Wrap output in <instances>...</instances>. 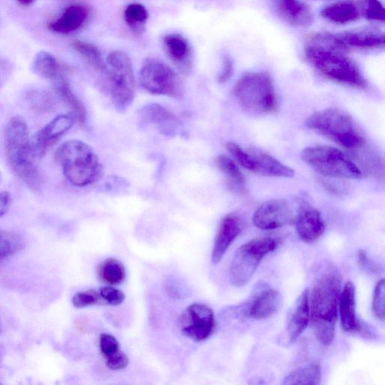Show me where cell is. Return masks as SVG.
<instances>
[{
  "label": "cell",
  "instance_id": "cell-1",
  "mask_svg": "<svg viewBox=\"0 0 385 385\" xmlns=\"http://www.w3.org/2000/svg\"><path fill=\"white\" fill-rule=\"evenodd\" d=\"M349 52L335 34L314 33L306 41V58L316 70L337 83L364 89L368 82Z\"/></svg>",
  "mask_w": 385,
  "mask_h": 385
},
{
  "label": "cell",
  "instance_id": "cell-2",
  "mask_svg": "<svg viewBox=\"0 0 385 385\" xmlns=\"http://www.w3.org/2000/svg\"><path fill=\"white\" fill-rule=\"evenodd\" d=\"M342 279L336 270H328L315 282L309 302L310 323L314 335L324 346L335 337Z\"/></svg>",
  "mask_w": 385,
  "mask_h": 385
},
{
  "label": "cell",
  "instance_id": "cell-3",
  "mask_svg": "<svg viewBox=\"0 0 385 385\" xmlns=\"http://www.w3.org/2000/svg\"><path fill=\"white\" fill-rule=\"evenodd\" d=\"M4 141L8 161L15 173L31 189L41 188V175L34 159L29 127L21 116L12 117L5 130Z\"/></svg>",
  "mask_w": 385,
  "mask_h": 385
},
{
  "label": "cell",
  "instance_id": "cell-4",
  "mask_svg": "<svg viewBox=\"0 0 385 385\" xmlns=\"http://www.w3.org/2000/svg\"><path fill=\"white\" fill-rule=\"evenodd\" d=\"M67 181L76 187H86L98 182L103 168L92 148L80 140L63 143L55 153Z\"/></svg>",
  "mask_w": 385,
  "mask_h": 385
},
{
  "label": "cell",
  "instance_id": "cell-5",
  "mask_svg": "<svg viewBox=\"0 0 385 385\" xmlns=\"http://www.w3.org/2000/svg\"><path fill=\"white\" fill-rule=\"evenodd\" d=\"M245 112L252 115H265L277 109L276 91L270 75L265 72L242 76L233 90Z\"/></svg>",
  "mask_w": 385,
  "mask_h": 385
},
{
  "label": "cell",
  "instance_id": "cell-6",
  "mask_svg": "<svg viewBox=\"0 0 385 385\" xmlns=\"http://www.w3.org/2000/svg\"><path fill=\"white\" fill-rule=\"evenodd\" d=\"M306 126L348 149L359 148L364 143L353 118L340 109L328 108L316 113L307 119Z\"/></svg>",
  "mask_w": 385,
  "mask_h": 385
},
{
  "label": "cell",
  "instance_id": "cell-7",
  "mask_svg": "<svg viewBox=\"0 0 385 385\" xmlns=\"http://www.w3.org/2000/svg\"><path fill=\"white\" fill-rule=\"evenodd\" d=\"M106 74L113 101L119 111H125L135 96V78L128 54L116 50L110 53L106 61Z\"/></svg>",
  "mask_w": 385,
  "mask_h": 385
},
{
  "label": "cell",
  "instance_id": "cell-8",
  "mask_svg": "<svg viewBox=\"0 0 385 385\" xmlns=\"http://www.w3.org/2000/svg\"><path fill=\"white\" fill-rule=\"evenodd\" d=\"M282 242V239L277 237H263L252 240L240 246L230 265L231 284L240 287L249 283L261 260L276 250Z\"/></svg>",
  "mask_w": 385,
  "mask_h": 385
},
{
  "label": "cell",
  "instance_id": "cell-9",
  "mask_svg": "<svg viewBox=\"0 0 385 385\" xmlns=\"http://www.w3.org/2000/svg\"><path fill=\"white\" fill-rule=\"evenodd\" d=\"M301 157L314 170L324 176L359 180L361 170L345 154L336 148L318 145L302 151Z\"/></svg>",
  "mask_w": 385,
  "mask_h": 385
},
{
  "label": "cell",
  "instance_id": "cell-10",
  "mask_svg": "<svg viewBox=\"0 0 385 385\" xmlns=\"http://www.w3.org/2000/svg\"><path fill=\"white\" fill-rule=\"evenodd\" d=\"M140 83L148 92L181 99L184 86L181 78L173 68L160 60L148 58L140 73Z\"/></svg>",
  "mask_w": 385,
  "mask_h": 385
},
{
  "label": "cell",
  "instance_id": "cell-11",
  "mask_svg": "<svg viewBox=\"0 0 385 385\" xmlns=\"http://www.w3.org/2000/svg\"><path fill=\"white\" fill-rule=\"evenodd\" d=\"M184 336L195 342L210 338L215 332L216 322L212 309L202 304H194L187 308L180 318Z\"/></svg>",
  "mask_w": 385,
  "mask_h": 385
},
{
  "label": "cell",
  "instance_id": "cell-12",
  "mask_svg": "<svg viewBox=\"0 0 385 385\" xmlns=\"http://www.w3.org/2000/svg\"><path fill=\"white\" fill-rule=\"evenodd\" d=\"M294 222L293 212L283 200H271L263 203L253 216L255 225L265 230L278 229Z\"/></svg>",
  "mask_w": 385,
  "mask_h": 385
},
{
  "label": "cell",
  "instance_id": "cell-13",
  "mask_svg": "<svg viewBox=\"0 0 385 385\" xmlns=\"http://www.w3.org/2000/svg\"><path fill=\"white\" fill-rule=\"evenodd\" d=\"M75 121L72 114L61 115L38 130L31 140L36 158H43L48 150L73 126Z\"/></svg>",
  "mask_w": 385,
  "mask_h": 385
},
{
  "label": "cell",
  "instance_id": "cell-14",
  "mask_svg": "<svg viewBox=\"0 0 385 385\" xmlns=\"http://www.w3.org/2000/svg\"><path fill=\"white\" fill-rule=\"evenodd\" d=\"M296 227L299 239L307 243L317 241L325 231L321 213L307 202H302L299 205Z\"/></svg>",
  "mask_w": 385,
  "mask_h": 385
},
{
  "label": "cell",
  "instance_id": "cell-15",
  "mask_svg": "<svg viewBox=\"0 0 385 385\" xmlns=\"http://www.w3.org/2000/svg\"><path fill=\"white\" fill-rule=\"evenodd\" d=\"M242 229V219L237 214H229L222 220L215 240L212 254L213 265H217L221 262L230 246L240 235Z\"/></svg>",
  "mask_w": 385,
  "mask_h": 385
},
{
  "label": "cell",
  "instance_id": "cell-16",
  "mask_svg": "<svg viewBox=\"0 0 385 385\" xmlns=\"http://www.w3.org/2000/svg\"><path fill=\"white\" fill-rule=\"evenodd\" d=\"M340 42L349 50L379 49L385 45V35L376 27H361V29L336 34Z\"/></svg>",
  "mask_w": 385,
  "mask_h": 385
},
{
  "label": "cell",
  "instance_id": "cell-17",
  "mask_svg": "<svg viewBox=\"0 0 385 385\" xmlns=\"http://www.w3.org/2000/svg\"><path fill=\"white\" fill-rule=\"evenodd\" d=\"M246 150L252 163L251 172L268 177L292 178L294 175V171L292 168L287 167L263 150L252 147Z\"/></svg>",
  "mask_w": 385,
  "mask_h": 385
},
{
  "label": "cell",
  "instance_id": "cell-18",
  "mask_svg": "<svg viewBox=\"0 0 385 385\" xmlns=\"http://www.w3.org/2000/svg\"><path fill=\"white\" fill-rule=\"evenodd\" d=\"M278 16L287 24L297 27L310 26L314 20L311 9L300 0H272Z\"/></svg>",
  "mask_w": 385,
  "mask_h": 385
},
{
  "label": "cell",
  "instance_id": "cell-19",
  "mask_svg": "<svg viewBox=\"0 0 385 385\" xmlns=\"http://www.w3.org/2000/svg\"><path fill=\"white\" fill-rule=\"evenodd\" d=\"M310 322L309 291L302 292L292 309L285 329L288 342H294L304 332Z\"/></svg>",
  "mask_w": 385,
  "mask_h": 385
},
{
  "label": "cell",
  "instance_id": "cell-20",
  "mask_svg": "<svg viewBox=\"0 0 385 385\" xmlns=\"http://www.w3.org/2000/svg\"><path fill=\"white\" fill-rule=\"evenodd\" d=\"M165 50L168 57L184 74H188L192 68V49L188 40L178 34L167 35L163 38Z\"/></svg>",
  "mask_w": 385,
  "mask_h": 385
},
{
  "label": "cell",
  "instance_id": "cell-21",
  "mask_svg": "<svg viewBox=\"0 0 385 385\" xmlns=\"http://www.w3.org/2000/svg\"><path fill=\"white\" fill-rule=\"evenodd\" d=\"M341 325L344 331L355 333L361 331L362 325L356 314L355 287L348 282L341 292L339 302Z\"/></svg>",
  "mask_w": 385,
  "mask_h": 385
},
{
  "label": "cell",
  "instance_id": "cell-22",
  "mask_svg": "<svg viewBox=\"0 0 385 385\" xmlns=\"http://www.w3.org/2000/svg\"><path fill=\"white\" fill-rule=\"evenodd\" d=\"M140 118L146 123L156 125L165 135L174 133L178 125V119L169 110L157 103L144 106L140 111Z\"/></svg>",
  "mask_w": 385,
  "mask_h": 385
},
{
  "label": "cell",
  "instance_id": "cell-23",
  "mask_svg": "<svg viewBox=\"0 0 385 385\" xmlns=\"http://www.w3.org/2000/svg\"><path fill=\"white\" fill-rule=\"evenodd\" d=\"M282 301L281 294L273 289L261 292L252 302L249 314L256 320L267 319L280 309Z\"/></svg>",
  "mask_w": 385,
  "mask_h": 385
},
{
  "label": "cell",
  "instance_id": "cell-24",
  "mask_svg": "<svg viewBox=\"0 0 385 385\" xmlns=\"http://www.w3.org/2000/svg\"><path fill=\"white\" fill-rule=\"evenodd\" d=\"M88 15V9L84 6H71L64 11L58 19L50 22L48 29L53 33L60 34L73 33L83 25Z\"/></svg>",
  "mask_w": 385,
  "mask_h": 385
},
{
  "label": "cell",
  "instance_id": "cell-25",
  "mask_svg": "<svg viewBox=\"0 0 385 385\" xmlns=\"http://www.w3.org/2000/svg\"><path fill=\"white\" fill-rule=\"evenodd\" d=\"M52 82L61 98L71 108L75 120L80 123H84L87 117L86 106L74 94L63 75Z\"/></svg>",
  "mask_w": 385,
  "mask_h": 385
},
{
  "label": "cell",
  "instance_id": "cell-26",
  "mask_svg": "<svg viewBox=\"0 0 385 385\" xmlns=\"http://www.w3.org/2000/svg\"><path fill=\"white\" fill-rule=\"evenodd\" d=\"M360 10L349 2L339 3L324 8L322 16L335 24H345L359 19Z\"/></svg>",
  "mask_w": 385,
  "mask_h": 385
},
{
  "label": "cell",
  "instance_id": "cell-27",
  "mask_svg": "<svg viewBox=\"0 0 385 385\" xmlns=\"http://www.w3.org/2000/svg\"><path fill=\"white\" fill-rule=\"evenodd\" d=\"M33 70L38 76L51 81L63 76L61 63L53 54L45 51L36 55Z\"/></svg>",
  "mask_w": 385,
  "mask_h": 385
},
{
  "label": "cell",
  "instance_id": "cell-28",
  "mask_svg": "<svg viewBox=\"0 0 385 385\" xmlns=\"http://www.w3.org/2000/svg\"><path fill=\"white\" fill-rule=\"evenodd\" d=\"M216 167L227 178L232 190L240 194L245 192V178L237 165L225 155H219L215 160Z\"/></svg>",
  "mask_w": 385,
  "mask_h": 385
},
{
  "label": "cell",
  "instance_id": "cell-29",
  "mask_svg": "<svg viewBox=\"0 0 385 385\" xmlns=\"http://www.w3.org/2000/svg\"><path fill=\"white\" fill-rule=\"evenodd\" d=\"M99 279L108 285H119L125 280L126 270L118 260L108 258L98 267Z\"/></svg>",
  "mask_w": 385,
  "mask_h": 385
},
{
  "label": "cell",
  "instance_id": "cell-30",
  "mask_svg": "<svg viewBox=\"0 0 385 385\" xmlns=\"http://www.w3.org/2000/svg\"><path fill=\"white\" fill-rule=\"evenodd\" d=\"M322 381V369L317 364H312L300 367L288 374L284 379L283 384H309L318 385Z\"/></svg>",
  "mask_w": 385,
  "mask_h": 385
},
{
  "label": "cell",
  "instance_id": "cell-31",
  "mask_svg": "<svg viewBox=\"0 0 385 385\" xmlns=\"http://www.w3.org/2000/svg\"><path fill=\"white\" fill-rule=\"evenodd\" d=\"M72 46L96 71L105 73L106 65L98 48L80 40H74Z\"/></svg>",
  "mask_w": 385,
  "mask_h": 385
},
{
  "label": "cell",
  "instance_id": "cell-32",
  "mask_svg": "<svg viewBox=\"0 0 385 385\" xmlns=\"http://www.w3.org/2000/svg\"><path fill=\"white\" fill-rule=\"evenodd\" d=\"M125 18L135 34L140 35L145 31V24L148 19V12L143 5L140 4L129 5L125 10Z\"/></svg>",
  "mask_w": 385,
  "mask_h": 385
},
{
  "label": "cell",
  "instance_id": "cell-33",
  "mask_svg": "<svg viewBox=\"0 0 385 385\" xmlns=\"http://www.w3.org/2000/svg\"><path fill=\"white\" fill-rule=\"evenodd\" d=\"M24 247L23 239L16 233L0 231V262L20 252Z\"/></svg>",
  "mask_w": 385,
  "mask_h": 385
},
{
  "label": "cell",
  "instance_id": "cell-34",
  "mask_svg": "<svg viewBox=\"0 0 385 385\" xmlns=\"http://www.w3.org/2000/svg\"><path fill=\"white\" fill-rule=\"evenodd\" d=\"M26 101H29L35 111L38 113H48L52 107L51 96L43 91H31L26 94Z\"/></svg>",
  "mask_w": 385,
  "mask_h": 385
},
{
  "label": "cell",
  "instance_id": "cell-35",
  "mask_svg": "<svg viewBox=\"0 0 385 385\" xmlns=\"http://www.w3.org/2000/svg\"><path fill=\"white\" fill-rule=\"evenodd\" d=\"M361 13L367 20L384 22L385 10L380 0H362Z\"/></svg>",
  "mask_w": 385,
  "mask_h": 385
},
{
  "label": "cell",
  "instance_id": "cell-36",
  "mask_svg": "<svg viewBox=\"0 0 385 385\" xmlns=\"http://www.w3.org/2000/svg\"><path fill=\"white\" fill-rule=\"evenodd\" d=\"M103 302L100 292L96 290H91L78 292L73 298V304L77 309H83L101 304Z\"/></svg>",
  "mask_w": 385,
  "mask_h": 385
},
{
  "label": "cell",
  "instance_id": "cell-37",
  "mask_svg": "<svg viewBox=\"0 0 385 385\" xmlns=\"http://www.w3.org/2000/svg\"><path fill=\"white\" fill-rule=\"evenodd\" d=\"M385 285L384 279L380 280L374 292V300H373V310L376 317L381 320H384L385 315Z\"/></svg>",
  "mask_w": 385,
  "mask_h": 385
},
{
  "label": "cell",
  "instance_id": "cell-38",
  "mask_svg": "<svg viewBox=\"0 0 385 385\" xmlns=\"http://www.w3.org/2000/svg\"><path fill=\"white\" fill-rule=\"evenodd\" d=\"M99 292L103 301L111 306H119L125 300V294L111 286L101 287Z\"/></svg>",
  "mask_w": 385,
  "mask_h": 385
},
{
  "label": "cell",
  "instance_id": "cell-39",
  "mask_svg": "<svg viewBox=\"0 0 385 385\" xmlns=\"http://www.w3.org/2000/svg\"><path fill=\"white\" fill-rule=\"evenodd\" d=\"M227 149L242 168L251 171L252 163L246 150L242 149L238 144L232 142L227 144Z\"/></svg>",
  "mask_w": 385,
  "mask_h": 385
},
{
  "label": "cell",
  "instance_id": "cell-40",
  "mask_svg": "<svg viewBox=\"0 0 385 385\" xmlns=\"http://www.w3.org/2000/svg\"><path fill=\"white\" fill-rule=\"evenodd\" d=\"M100 349L106 359V357L111 356L120 350V344L113 336L102 334L100 337Z\"/></svg>",
  "mask_w": 385,
  "mask_h": 385
},
{
  "label": "cell",
  "instance_id": "cell-41",
  "mask_svg": "<svg viewBox=\"0 0 385 385\" xmlns=\"http://www.w3.org/2000/svg\"><path fill=\"white\" fill-rule=\"evenodd\" d=\"M106 365L111 370H121L129 364V359L125 353L119 350L115 354L106 357Z\"/></svg>",
  "mask_w": 385,
  "mask_h": 385
},
{
  "label": "cell",
  "instance_id": "cell-42",
  "mask_svg": "<svg viewBox=\"0 0 385 385\" xmlns=\"http://www.w3.org/2000/svg\"><path fill=\"white\" fill-rule=\"evenodd\" d=\"M357 258H359L360 266L366 272L374 274H379L381 272V267L376 265L373 260H371L364 251H359Z\"/></svg>",
  "mask_w": 385,
  "mask_h": 385
},
{
  "label": "cell",
  "instance_id": "cell-43",
  "mask_svg": "<svg viewBox=\"0 0 385 385\" xmlns=\"http://www.w3.org/2000/svg\"><path fill=\"white\" fill-rule=\"evenodd\" d=\"M233 72H235L233 62L230 57L226 56L224 59L222 71L221 73H220L217 78L219 83H226V82H227L232 78Z\"/></svg>",
  "mask_w": 385,
  "mask_h": 385
},
{
  "label": "cell",
  "instance_id": "cell-44",
  "mask_svg": "<svg viewBox=\"0 0 385 385\" xmlns=\"http://www.w3.org/2000/svg\"><path fill=\"white\" fill-rule=\"evenodd\" d=\"M11 202V195L8 191L0 192V217L9 210Z\"/></svg>",
  "mask_w": 385,
  "mask_h": 385
},
{
  "label": "cell",
  "instance_id": "cell-45",
  "mask_svg": "<svg viewBox=\"0 0 385 385\" xmlns=\"http://www.w3.org/2000/svg\"><path fill=\"white\" fill-rule=\"evenodd\" d=\"M18 1L24 6H31L36 0H18Z\"/></svg>",
  "mask_w": 385,
  "mask_h": 385
},
{
  "label": "cell",
  "instance_id": "cell-46",
  "mask_svg": "<svg viewBox=\"0 0 385 385\" xmlns=\"http://www.w3.org/2000/svg\"><path fill=\"white\" fill-rule=\"evenodd\" d=\"M5 354V347L3 345H0V363L3 361Z\"/></svg>",
  "mask_w": 385,
  "mask_h": 385
},
{
  "label": "cell",
  "instance_id": "cell-47",
  "mask_svg": "<svg viewBox=\"0 0 385 385\" xmlns=\"http://www.w3.org/2000/svg\"><path fill=\"white\" fill-rule=\"evenodd\" d=\"M2 332V324L1 322H0V333Z\"/></svg>",
  "mask_w": 385,
  "mask_h": 385
},
{
  "label": "cell",
  "instance_id": "cell-48",
  "mask_svg": "<svg viewBox=\"0 0 385 385\" xmlns=\"http://www.w3.org/2000/svg\"><path fill=\"white\" fill-rule=\"evenodd\" d=\"M319 1H329V0H319Z\"/></svg>",
  "mask_w": 385,
  "mask_h": 385
},
{
  "label": "cell",
  "instance_id": "cell-49",
  "mask_svg": "<svg viewBox=\"0 0 385 385\" xmlns=\"http://www.w3.org/2000/svg\"><path fill=\"white\" fill-rule=\"evenodd\" d=\"M61 1H67V0H61Z\"/></svg>",
  "mask_w": 385,
  "mask_h": 385
},
{
  "label": "cell",
  "instance_id": "cell-50",
  "mask_svg": "<svg viewBox=\"0 0 385 385\" xmlns=\"http://www.w3.org/2000/svg\"><path fill=\"white\" fill-rule=\"evenodd\" d=\"M0 384H1V383H0Z\"/></svg>",
  "mask_w": 385,
  "mask_h": 385
}]
</instances>
